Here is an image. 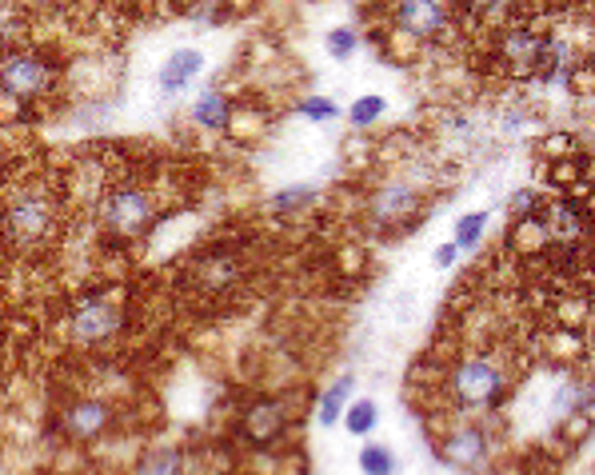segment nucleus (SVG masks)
Returning a JSON list of instances; mask_svg holds the SVG:
<instances>
[{"label":"nucleus","mask_w":595,"mask_h":475,"mask_svg":"<svg viewBox=\"0 0 595 475\" xmlns=\"http://www.w3.org/2000/svg\"><path fill=\"white\" fill-rule=\"evenodd\" d=\"M488 452H492V440L480 428H460L444 440V460L451 467H464V472H476L488 460Z\"/></svg>","instance_id":"6e6552de"},{"label":"nucleus","mask_w":595,"mask_h":475,"mask_svg":"<svg viewBox=\"0 0 595 475\" xmlns=\"http://www.w3.org/2000/svg\"><path fill=\"white\" fill-rule=\"evenodd\" d=\"M68 328H72V339L80 348H104V344H113L124 332V312L121 304L104 300V296H89V300H80L72 308Z\"/></svg>","instance_id":"39448f33"},{"label":"nucleus","mask_w":595,"mask_h":475,"mask_svg":"<svg viewBox=\"0 0 595 475\" xmlns=\"http://www.w3.org/2000/svg\"><path fill=\"white\" fill-rule=\"evenodd\" d=\"M420 212V196L412 184H384L380 193L371 196V216L380 224H400L408 216Z\"/></svg>","instance_id":"9d476101"},{"label":"nucleus","mask_w":595,"mask_h":475,"mask_svg":"<svg viewBox=\"0 0 595 475\" xmlns=\"http://www.w3.org/2000/svg\"><path fill=\"white\" fill-rule=\"evenodd\" d=\"M352 387H356V380L344 375V380H336V384L324 392V399H320V424H324V428H336V419L344 416V407H348Z\"/></svg>","instance_id":"4468645a"},{"label":"nucleus","mask_w":595,"mask_h":475,"mask_svg":"<svg viewBox=\"0 0 595 475\" xmlns=\"http://www.w3.org/2000/svg\"><path fill=\"white\" fill-rule=\"evenodd\" d=\"M456 256H460V248H456V244H439L436 248V268H451V264H456Z\"/></svg>","instance_id":"5701e85b"},{"label":"nucleus","mask_w":595,"mask_h":475,"mask_svg":"<svg viewBox=\"0 0 595 475\" xmlns=\"http://www.w3.org/2000/svg\"><path fill=\"white\" fill-rule=\"evenodd\" d=\"M531 204H536V196H531L528 188H524V193L512 196V212H524V208H531Z\"/></svg>","instance_id":"b1692460"},{"label":"nucleus","mask_w":595,"mask_h":475,"mask_svg":"<svg viewBox=\"0 0 595 475\" xmlns=\"http://www.w3.org/2000/svg\"><path fill=\"white\" fill-rule=\"evenodd\" d=\"M451 24L448 0H400L396 4V28L420 40H432Z\"/></svg>","instance_id":"423d86ee"},{"label":"nucleus","mask_w":595,"mask_h":475,"mask_svg":"<svg viewBox=\"0 0 595 475\" xmlns=\"http://www.w3.org/2000/svg\"><path fill=\"white\" fill-rule=\"evenodd\" d=\"M344 428L352 431V436H368L371 428H376V419H380V407L371 404V399H359V404L344 407Z\"/></svg>","instance_id":"2eb2a0df"},{"label":"nucleus","mask_w":595,"mask_h":475,"mask_svg":"<svg viewBox=\"0 0 595 475\" xmlns=\"http://www.w3.org/2000/svg\"><path fill=\"white\" fill-rule=\"evenodd\" d=\"M507 368L495 356H464L444 375V392L448 404L460 412H488V407L504 404L507 396Z\"/></svg>","instance_id":"f03ea898"},{"label":"nucleus","mask_w":595,"mask_h":475,"mask_svg":"<svg viewBox=\"0 0 595 475\" xmlns=\"http://www.w3.org/2000/svg\"><path fill=\"white\" fill-rule=\"evenodd\" d=\"M284 431H288V412H284L281 399H256L244 412V419H240V436L252 448H272Z\"/></svg>","instance_id":"0eeeda50"},{"label":"nucleus","mask_w":595,"mask_h":475,"mask_svg":"<svg viewBox=\"0 0 595 475\" xmlns=\"http://www.w3.org/2000/svg\"><path fill=\"white\" fill-rule=\"evenodd\" d=\"M60 200L45 181H21L4 200L0 232L12 252H48L60 236Z\"/></svg>","instance_id":"f257e3e1"},{"label":"nucleus","mask_w":595,"mask_h":475,"mask_svg":"<svg viewBox=\"0 0 595 475\" xmlns=\"http://www.w3.org/2000/svg\"><path fill=\"white\" fill-rule=\"evenodd\" d=\"M192 125L201 128H213V132H220V128L232 125V104H228V96L220 89H208L196 96V104H192Z\"/></svg>","instance_id":"f8f14e48"},{"label":"nucleus","mask_w":595,"mask_h":475,"mask_svg":"<svg viewBox=\"0 0 595 475\" xmlns=\"http://www.w3.org/2000/svg\"><path fill=\"white\" fill-rule=\"evenodd\" d=\"M324 48H328V57L348 60L352 53L359 48V36L352 33V28H332V33L324 36Z\"/></svg>","instance_id":"412c9836"},{"label":"nucleus","mask_w":595,"mask_h":475,"mask_svg":"<svg viewBox=\"0 0 595 475\" xmlns=\"http://www.w3.org/2000/svg\"><path fill=\"white\" fill-rule=\"evenodd\" d=\"M312 200H316V188H308V184H288L284 193L272 196V208H276V212H300V208H308Z\"/></svg>","instance_id":"6ab92c4d"},{"label":"nucleus","mask_w":595,"mask_h":475,"mask_svg":"<svg viewBox=\"0 0 595 475\" xmlns=\"http://www.w3.org/2000/svg\"><path fill=\"white\" fill-rule=\"evenodd\" d=\"M359 472H364V475H396L392 448H384V443H368V448L359 452Z\"/></svg>","instance_id":"dca6fc26"},{"label":"nucleus","mask_w":595,"mask_h":475,"mask_svg":"<svg viewBox=\"0 0 595 475\" xmlns=\"http://www.w3.org/2000/svg\"><path fill=\"white\" fill-rule=\"evenodd\" d=\"M108 419H113L108 404H101V399H80V404H72L65 412V428L72 440H96V436H104Z\"/></svg>","instance_id":"9b49d317"},{"label":"nucleus","mask_w":595,"mask_h":475,"mask_svg":"<svg viewBox=\"0 0 595 475\" xmlns=\"http://www.w3.org/2000/svg\"><path fill=\"white\" fill-rule=\"evenodd\" d=\"M460 4L476 16H495V12H504L507 0H460Z\"/></svg>","instance_id":"4be33fe9"},{"label":"nucleus","mask_w":595,"mask_h":475,"mask_svg":"<svg viewBox=\"0 0 595 475\" xmlns=\"http://www.w3.org/2000/svg\"><path fill=\"white\" fill-rule=\"evenodd\" d=\"M384 113H388V101L371 92V96H359V101L352 104V108H348V120H352L356 128H368V125H376V120H380Z\"/></svg>","instance_id":"a211bd4d"},{"label":"nucleus","mask_w":595,"mask_h":475,"mask_svg":"<svg viewBox=\"0 0 595 475\" xmlns=\"http://www.w3.org/2000/svg\"><path fill=\"white\" fill-rule=\"evenodd\" d=\"M488 220H492L488 212H468L460 224H456V240H451V244H456L460 252L476 248V244H480V236H483V228H488Z\"/></svg>","instance_id":"f3484780"},{"label":"nucleus","mask_w":595,"mask_h":475,"mask_svg":"<svg viewBox=\"0 0 595 475\" xmlns=\"http://www.w3.org/2000/svg\"><path fill=\"white\" fill-rule=\"evenodd\" d=\"M204 72V53L201 48H176L164 65H160V92L164 96H180L184 89L196 84V77Z\"/></svg>","instance_id":"1a4fd4ad"},{"label":"nucleus","mask_w":595,"mask_h":475,"mask_svg":"<svg viewBox=\"0 0 595 475\" xmlns=\"http://www.w3.org/2000/svg\"><path fill=\"white\" fill-rule=\"evenodd\" d=\"M53 84H57V72L45 57H36V53H4L0 57V92L9 101H41L53 92Z\"/></svg>","instance_id":"20e7f679"},{"label":"nucleus","mask_w":595,"mask_h":475,"mask_svg":"<svg viewBox=\"0 0 595 475\" xmlns=\"http://www.w3.org/2000/svg\"><path fill=\"white\" fill-rule=\"evenodd\" d=\"M300 113H304V120H312V125H328V120H336L340 116V108H336V101H328V96H304Z\"/></svg>","instance_id":"aec40b11"},{"label":"nucleus","mask_w":595,"mask_h":475,"mask_svg":"<svg viewBox=\"0 0 595 475\" xmlns=\"http://www.w3.org/2000/svg\"><path fill=\"white\" fill-rule=\"evenodd\" d=\"M133 475H184V455H180V448H152L140 455Z\"/></svg>","instance_id":"ddd939ff"},{"label":"nucleus","mask_w":595,"mask_h":475,"mask_svg":"<svg viewBox=\"0 0 595 475\" xmlns=\"http://www.w3.org/2000/svg\"><path fill=\"white\" fill-rule=\"evenodd\" d=\"M157 220V204L145 184L136 181H116L104 188L101 196V224L108 236L116 240H136L145 236L148 228Z\"/></svg>","instance_id":"7ed1b4c3"}]
</instances>
